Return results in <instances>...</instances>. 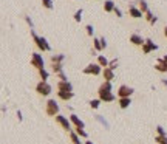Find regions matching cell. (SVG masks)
<instances>
[{
  "label": "cell",
  "mask_w": 167,
  "mask_h": 144,
  "mask_svg": "<svg viewBox=\"0 0 167 144\" xmlns=\"http://www.w3.org/2000/svg\"><path fill=\"white\" fill-rule=\"evenodd\" d=\"M85 31H87V34L88 36H93L94 34V28H93V25H87V26H85Z\"/></svg>",
  "instance_id": "obj_33"
},
{
  "label": "cell",
  "mask_w": 167,
  "mask_h": 144,
  "mask_svg": "<svg viewBox=\"0 0 167 144\" xmlns=\"http://www.w3.org/2000/svg\"><path fill=\"white\" fill-rule=\"evenodd\" d=\"M17 118H19V121H22V118H23V116H22V112H20V110H17Z\"/></svg>",
  "instance_id": "obj_40"
},
{
  "label": "cell",
  "mask_w": 167,
  "mask_h": 144,
  "mask_svg": "<svg viewBox=\"0 0 167 144\" xmlns=\"http://www.w3.org/2000/svg\"><path fill=\"white\" fill-rule=\"evenodd\" d=\"M74 132H76V135H78L79 138H88L87 132H85L82 127H74Z\"/></svg>",
  "instance_id": "obj_25"
},
{
  "label": "cell",
  "mask_w": 167,
  "mask_h": 144,
  "mask_svg": "<svg viewBox=\"0 0 167 144\" xmlns=\"http://www.w3.org/2000/svg\"><path fill=\"white\" fill-rule=\"evenodd\" d=\"M102 76H104V79H105V81L111 82V81L115 79V71L107 67V68H104V70H102Z\"/></svg>",
  "instance_id": "obj_14"
},
{
  "label": "cell",
  "mask_w": 167,
  "mask_h": 144,
  "mask_svg": "<svg viewBox=\"0 0 167 144\" xmlns=\"http://www.w3.org/2000/svg\"><path fill=\"white\" fill-rule=\"evenodd\" d=\"M57 96H59L60 101H70L74 96V93L73 92H57Z\"/></svg>",
  "instance_id": "obj_16"
},
{
  "label": "cell",
  "mask_w": 167,
  "mask_h": 144,
  "mask_svg": "<svg viewBox=\"0 0 167 144\" xmlns=\"http://www.w3.org/2000/svg\"><path fill=\"white\" fill-rule=\"evenodd\" d=\"M82 14H84V10H78V11L74 12V16H73V17H74V20L78 22V23H79L80 20H82Z\"/></svg>",
  "instance_id": "obj_30"
},
{
  "label": "cell",
  "mask_w": 167,
  "mask_h": 144,
  "mask_svg": "<svg viewBox=\"0 0 167 144\" xmlns=\"http://www.w3.org/2000/svg\"><path fill=\"white\" fill-rule=\"evenodd\" d=\"M68 119H70V123H71V124H73V125H74V127H82V129L85 127V124H84V121H82V119H80V118H79V116H78V115H74V113H71V116H70V118H68Z\"/></svg>",
  "instance_id": "obj_12"
},
{
  "label": "cell",
  "mask_w": 167,
  "mask_h": 144,
  "mask_svg": "<svg viewBox=\"0 0 167 144\" xmlns=\"http://www.w3.org/2000/svg\"><path fill=\"white\" fill-rule=\"evenodd\" d=\"M96 118H98V121H99V123H102V124H104V127H105V129H108V123H107V121L102 118V116H96Z\"/></svg>",
  "instance_id": "obj_36"
},
{
  "label": "cell",
  "mask_w": 167,
  "mask_h": 144,
  "mask_svg": "<svg viewBox=\"0 0 167 144\" xmlns=\"http://www.w3.org/2000/svg\"><path fill=\"white\" fill-rule=\"evenodd\" d=\"M93 47H94V50H96V51H102V50H104V48H102V43H101V39H99V37H94Z\"/></svg>",
  "instance_id": "obj_26"
},
{
  "label": "cell",
  "mask_w": 167,
  "mask_h": 144,
  "mask_svg": "<svg viewBox=\"0 0 167 144\" xmlns=\"http://www.w3.org/2000/svg\"><path fill=\"white\" fill-rule=\"evenodd\" d=\"M133 93H135V90L132 87H129V85H121L118 88V96L119 98H130Z\"/></svg>",
  "instance_id": "obj_8"
},
{
  "label": "cell",
  "mask_w": 167,
  "mask_h": 144,
  "mask_svg": "<svg viewBox=\"0 0 167 144\" xmlns=\"http://www.w3.org/2000/svg\"><path fill=\"white\" fill-rule=\"evenodd\" d=\"M113 12H115V14H116V16H118V17H122V11H121V10H119V8H118V6H116V8H115V11H113Z\"/></svg>",
  "instance_id": "obj_38"
},
{
  "label": "cell",
  "mask_w": 167,
  "mask_h": 144,
  "mask_svg": "<svg viewBox=\"0 0 167 144\" xmlns=\"http://www.w3.org/2000/svg\"><path fill=\"white\" fill-rule=\"evenodd\" d=\"M164 36H166V37H167V26H166V28H164Z\"/></svg>",
  "instance_id": "obj_43"
},
{
  "label": "cell",
  "mask_w": 167,
  "mask_h": 144,
  "mask_svg": "<svg viewBox=\"0 0 167 144\" xmlns=\"http://www.w3.org/2000/svg\"><path fill=\"white\" fill-rule=\"evenodd\" d=\"M96 64H98L99 67H104V68H107V67H108V59H107L105 56L99 54V56H98V62H96Z\"/></svg>",
  "instance_id": "obj_20"
},
{
  "label": "cell",
  "mask_w": 167,
  "mask_h": 144,
  "mask_svg": "<svg viewBox=\"0 0 167 144\" xmlns=\"http://www.w3.org/2000/svg\"><path fill=\"white\" fill-rule=\"evenodd\" d=\"M138 5H139V6H138V8H139V11H141L142 14L148 11V5H147V2H146V0H139V2H138Z\"/></svg>",
  "instance_id": "obj_22"
},
{
  "label": "cell",
  "mask_w": 167,
  "mask_h": 144,
  "mask_svg": "<svg viewBox=\"0 0 167 144\" xmlns=\"http://www.w3.org/2000/svg\"><path fill=\"white\" fill-rule=\"evenodd\" d=\"M54 119H56V123L59 124L64 130L71 132V123H70L68 118H65V116H62V115H56V116H54Z\"/></svg>",
  "instance_id": "obj_5"
},
{
  "label": "cell",
  "mask_w": 167,
  "mask_h": 144,
  "mask_svg": "<svg viewBox=\"0 0 167 144\" xmlns=\"http://www.w3.org/2000/svg\"><path fill=\"white\" fill-rule=\"evenodd\" d=\"M115 8H116V5H115L113 0H105V2H104V11L105 12H113Z\"/></svg>",
  "instance_id": "obj_17"
},
{
  "label": "cell",
  "mask_w": 167,
  "mask_h": 144,
  "mask_svg": "<svg viewBox=\"0 0 167 144\" xmlns=\"http://www.w3.org/2000/svg\"><path fill=\"white\" fill-rule=\"evenodd\" d=\"M98 93H99V99H101V102H113L115 101L113 92H98Z\"/></svg>",
  "instance_id": "obj_10"
},
{
  "label": "cell",
  "mask_w": 167,
  "mask_h": 144,
  "mask_svg": "<svg viewBox=\"0 0 167 144\" xmlns=\"http://www.w3.org/2000/svg\"><path fill=\"white\" fill-rule=\"evenodd\" d=\"M80 144H82V143H80Z\"/></svg>",
  "instance_id": "obj_45"
},
{
  "label": "cell",
  "mask_w": 167,
  "mask_h": 144,
  "mask_svg": "<svg viewBox=\"0 0 167 144\" xmlns=\"http://www.w3.org/2000/svg\"><path fill=\"white\" fill-rule=\"evenodd\" d=\"M118 67V59H115V61H111V62H108V68H111L115 71V68Z\"/></svg>",
  "instance_id": "obj_34"
},
{
  "label": "cell",
  "mask_w": 167,
  "mask_h": 144,
  "mask_svg": "<svg viewBox=\"0 0 167 144\" xmlns=\"http://www.w3.org/2000/svg\"><path fill=\"white\" fill-rule=\"evenodd\" d=\"M129 16H130V17H133V19H141L144 14H142L141 11H139V8H138V6L130 5V8H129Z\"/></svg>",
  "instance_id": "obj_11"
},
{
  "label": "cell",
  "mask_w": 167,
  "mask_h": 144,
  "mask_svg": "<svg viewBox=\"0 0 167 144\" xmlns=\"http://www.w3.org/2000/svg\"><path fill=\"white\" fill-rule=\"evenodd\" d=\"M99 105H101V99H91L90 101V107H91L93 110H96V109H99Z\"/></svg>",
  "instance_id": "obj_29"
},
{
  "label": "cell",
  "mask_w": 167,
  "mask_h": 144,
  "mask_svg": "<svg viewBox=\"0 0 167 144\" xmlns=\"http://www.w3.org/2000/svg\"><path fill=\"white\" fill-rule=\"evenodd\" d=\"M155 68L158 71H161V73H167V62L162 59V57H159L158 62H156V65H155Z\"/></svg>",
  "instance_id": "obj_15"
},
{
  "label": "cell",
  "mask_w": 167,
  "mask_h": 144,
  "mask_svg": "<svg viewBox=\"0 0 167 144\" xmlns=\"http://www.w3.org/2000/svg\"><path fill=\"white\" fill-rule=\"evenodd\" d=\"M42 5L43 8H47V10H53V0H42Z\"/></svg>",
  "instance_id": "obj_32"
},
{
  "label": "cell",
  "mask_w": 167,
  "mask_h": 144,
  "mask_svg": "<svg viewBox=\"0 0 167 144\" xmlns=\"http://www.w3.org/2000/svg\"><path fill=\"white\" fill-rule=\"evenodd\" d=\"M70 139H71V143H73V144H80V138L76 135L74 130H71V132H70Z\"/></svg>",
  "instance_id": "obj_27"
},
{
  "label": "cell",
  "mask_w": 167,
  "mask_h": 144,
  "mask_svg": "<svg viewBox=\"0 0 167 144\" xmlns=\"http://www.w3.org/2000/svg\"><path fill=\"white\" fill-rule=\"evenodd\" d=\"M57 92H73V85L70 81H59L57 82Z\"/></svg>",
  "instance_id": "obj_9"
},
{
  "label": "cell",
  "mask_w": 167,
  "mask_h": 144,
  "mask_svg": "<svg viewBox=\"0 0 167 144\" xmlns=\"http://www.w3.org/2000/svg\"><path fill=\"white\" fill-rule=\"evenodd\" d=\"M130 104H132V99H130V98H119V107L121 109H127Z\"/></svg>",
  "instance_id": "obj_21"
},
{
  "label": "cell",
  "mask_w": 167,
  "mask_h": 144,
  "mask_svg": "<svg viewBox=\"0 0 167 144\" xmlns=\"http://www.w3.org/2000/svg\"><path fill=\"white\" fill-rule=\"evenodd\" d=\"M36 92H37L40 96H48V94L51 93V85H49L48 82L40 81V82L36 85Z\"/></svg>",
  "instance_id": "obj_4"
},
{
  "label": "cell",
  "mask_w": 167,
  "mask_h": 144,
  "mask_svg": "<svg viewBox=\"0 0 167 144\" xmlns=\"http://www.w3.org/2000/svg\"><path fill=\"white\" fill-rule=\"evenodd\" d=\"M102 73V67H99L98 64H90L84 68V74H91V76H98Z\"/></svg>",
  "instance_id": "obj_7"
},
{
  "label": "cell",
  "mask_w": 167,
  "mask_h": 144,
  "mask_svg": "<svg viewBox=\"0 0 167 144\" xmlns=\"http://www.w3.org/2000/svg\"><path fill=\"white\" fill-rule=\"evenodd\" d=\"M84 144H94V143H93V141H85Z\"/></svg>",
  "instance_id": "obj_42"
},
{
  "label": "cell",
  "mask_w": 167,
  "mask_h": 144,
  "mask_svg": "<svg viewBox=\"0 0 167 144\" xmlns=\"http://www.w3.org/2000/svg\"><path fill=\"white\" fill-rule=\"evenodd\" d=\"M39 78H40V81H43V82H47V79L49 78V73L45 68H42V70H39Z\"/></svg>",
  "instance_id": "obj_24"
},
{
  "label": "cell",
  "mask_w": 167,
  "mask_h": 144,
  "mask_svg": "<svg viewBox=\"0 0 167 144\" xmlns=\"http://www.w3.org/2000/svg\"><path fill=\"white\" fill-rule=\"evenodd\" d=\"M141 48H142V53H144V54H148V53H152V51H156V50H158V45L153 42L152 39H146Z\"/></svg>",
  "instance_id": "obj_6"
},
{
  "label": "cell",
  "mask_w": 167,
  "mask_h": 144,
  "mask_svg": "<svg viewBox=\"0 0 167 144\" xmlns=\"http://www.w3.org/2000/svg\"><path fill=\"white\" fill-rule=\"evenodd\" d=\"M51 70H53L56 74H59V73L64 71V67H62V64H51Z\"/></svg>",
  "instance_id": "obj_28"
},
{
  "label": "cell",
  "mask_w": 167,
  "mask_h": 144,
  "mask_svg": "<svg viewBox=\"0 0 167 144\" xmlns=\"http://www.w3.org/2000/svg\"><path fill=\"white\" fill-rule=\"evenodd\" d=\"M146 20H147L150 25H155L156 22H158V17H155V14H153V12L148 10V11L146 12Z\"/></svg>",
  "instance_id": "obj_19"
},
{
  "label": "cell",
  "mask_w": 167,
  "mask_h": 144,
  "mask_svg": "<svg viewBox=\"0 0 167 144\" xmlns=\"http://www.w3.org/2000/svg\"><path fill=\"white\" fill-rule=\"evenodd\" d=\"M156 133L159 135V136H164V135H166V130L162 129V125H158V127H156Z\"/></svg>",
  "instance_id": "obj_35"
},
{
  "label": "cell",
  "mask_w": 167,
  "mask_h": 144,
  "mask_svg": "<svg viewBox=\"0 0 167 144\" xmlns=\"http://www.w3.org/2000/svg\"><path fill=\"white\" fill-rule=\"evenodd\" d=\"M31 65H33L34 68H37V70L45 68V61H43L42 54H39V53H33V54H31Z\"/></svg>",
  "instance_id": "obj_3"
},
{
  "label": "cell",
  "mask_w": 167,
  "mask_h": 144,
  "mask_svg": "<svg viewBox=\"0 0 167 144\" xmlns=\"http://www.w3.org/2000/svg\"><path fill=\"white\" fill-rule=\"evenodd\" d=\"M25 20H26V23L31 26V30H34V25H33V22H31V17H30V16H26V17H25Z\"/></svg>",
  "instance_id": "obj_37"
},
{
  "label": "cell",
  "mask_w": 167,
  "mask_h": 144,
  "mask_svg": "<svg viewBox=\"0 0 167 144\" xmlns=\"http://www.w3.org/2000/svg\"><path fill=\"white\" fill-rule=\"evenodd\" d=\"M65 59L64 54H54L51 57V64H62V61Z\"/></svg>",
  "instance_id": "obj_23"
},
{
  "label": "cell",
  "mask_w": 167,
  "mask_h": 144,
  "mask_svg": "<svg viewBox=\"0 0 167 144\" xmlns=\"http://www.w3.org/2000/svg\"><path fill=\"white\" fill-rule=\"evenodd\" d=\"M31 36H33L34 43L37 45V48H39L40 51H51V47H49L48 40L45 39V37H40V36H37L34 30H31Z\"/></svg>",
  "instance_id": "obj_1"
},
{
  "label": "cell",
  "mask_w": 167,
  "mask_h": 144,
  "mask_svg": "<svg viewBox=\"0 0 167 144\" xmlns=\"http://www.w3.org/2000/svg\"><path fill=\"white\" fill-rule=\"evenodd\" d=\"M99 39H101V43H102V48H104V50H105V48H107V40H105V37H99Z\"/></svg>",
  "instance_id": "obj_39"
},
{
  "label": "cell",
  "mask_w": 167,
  "mask_h": 144,
  "mask_svg": "<svg viewBox=\"0 0 167 144\" xmlns=\"http://www.w3.org/2000/svg\"><path fill=\"white\" fill-rule=\"evenodd\" d=\"M162 84H164L166 87H167V79H162Z\"/></svg>",
  "instance_id": "obj_41"
},
{
  "label": "cell",
  "mask_w": 167,
  "mask_h": 144,
  "mask_svg": "<svg viewBox=\"0 0 167 144\" xmlns=\"http://www.w3.org/2000/svg\"><path fill=\"white\" fill-rule=\"evenodd\" d=\"M45 112H47L48 116L59 115V104H57V101L56 99H48L47 101V107H45Z\"/></svg>",
  "instance_id": "obj_2"
},
{
  "label": "cell",
  "mask_w": 167,
  "mask_h": 144,
  "mask_svg": "<svg viewBox=\"0 0 167 144\" xmlns=\"http://www.w3.org/2000/svg\"><path fill=\"white\" fill-rule=\"evenodd\" d=\"M98 92H113V85H111V82H108V81H104V82L99 85Z\"/></svg>",
  "instance_id": "obj_18"
},
{
  "label": "cell",
  "mask_w": 167,
  "mask_h": 144,
  "mask_svg": "<svg viewBox=\"0 0 167 144\" xmlns=\"http://www.w3.org/2000/svg\"><path fill=\"white\" fill-rule=\"evenodd\" d=\"M162 59H164V61H166V62H167V54H166V56H164V57H162Z\"/></svg>",
  "instance_id": "obj_44"
},
{
  "label": "cell",
  "mask_w": 167,
  "mask_h": 144,
  "mask_svg": "<svg viewBox=\"0 0 167 144\" xmlns=\"http://www.w3.org/2000/svg\"><path fill=\"white\" fill-rule=\"evenodd\" d=\"M155 141L158 144H167V135H164V136H159V135H156Z\"/></svg>",
  "instance_id": "obj_31"
},
{
  "label": "cell",
  "mask_w": 167,
  "mask_h": 144,
  "mask_svg": "<svg viewBox=\"0 0 167 144\" xmlns=\"http://www.w3.org/2000/svg\"><path fill=\"white\" fill-rule=\"evenodd\" d=\"M130 42H132L133 45H136V47H142L144 39H142V36H139V34H136V33H133L132 36H130Z\"/></svg>",
  "instance_id": "obj_13"
}]
</instances>
